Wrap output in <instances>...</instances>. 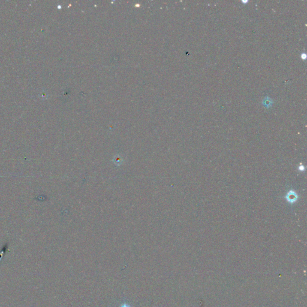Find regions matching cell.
<instances>
[{
	"label": "cell",
	"instance_id": "1",
	"mask_svg": "<svg viewBox=\"0 0 307 307\" xmlns=\"http://www.w3.org/2000/svg\"><path fill=\"white\" fill-rule=\"evenodd\" d=\"M296 199H297V195L295 192L291 191H290V193L288 194H287V199L289 202L293 203L295 201H296V200H297Z\"/></svg>",
	"mask_w": 307,
	"mask_h": 307
},
{
	"label": "cell",
	"instance_id": "3",
	"mask_svg": "<svg viewBox=\"0 0 307 307\" xmlns=\"http://www.w3.org/2000/svg\"><path fill=\"white\" fill-rule=\"evenodd\" d=\"M121 307H130V306H129L128 305H127V304H124V305H122V306H121Z\"/></svg>",
	"mask_w": 307,
	"mask_h": 307
},
{
	"label": "cell",
	"instance_id": "2",
	"mask_svg": "<svg viewBox=\"0 0 307 307\" xmlns=\"http://www.w3.org/2000/svg\"><path fill=\"white\" fill-rule=\"evenodd\" d=\"M302 59H306V55L305 53H304L303 55H302Z\"/></svg>",
	"mask_w": 307,
	"mask_h": 307
}]
</instances>
